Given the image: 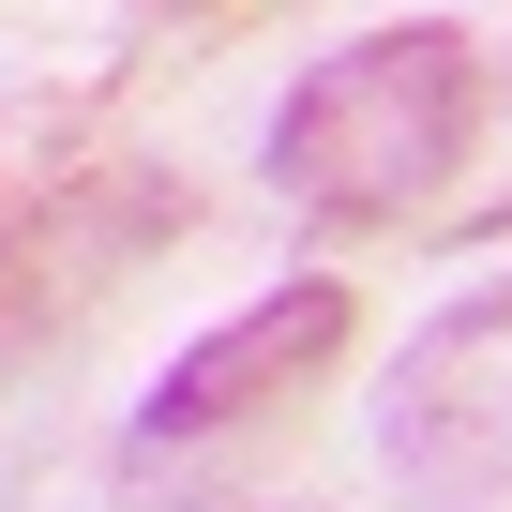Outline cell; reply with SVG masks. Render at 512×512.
I'll use <instances>...</instances> for the list:
<instances>
[{
  "instance_id": "cell-1",
  "label": "cell",
  "mask_w": 512,
  "mask_h": 512,
  "mask_svg": "<svg viewBox=\"0 0 512 512\" xmlns=\"http://www.w3.org/2000/svg\"><path fill=\"white\" fill-rule=\"evenodd\" d=\"M482 136V46L452 16H407V31H362L332 61L287 76L272 106V196L317 211V226H407Z\"/></svg>"
},
{
  "instance_id": "cell-2",
  "label": "cell",
  "mask_w": 512,
  "mask_h": 512,
  "mask_svg": "<svg viewBox=\"0 0 512 512\" xmlns=\"http://www.w3.org/2000/svg\"><path fill=\"white\" fill-rule=\"evenodd\" d=\"M377 467L422 497V512H482L512 497V272L437 302L377 392Z\"/></svg>"
},
{
  "instance_id": "cell-3",
  "label": "cell",
  "mask_w": 512,
  "mask_h": 512,
  "mask_svg": "<svg viewBox=\"0 0 512 512\" xmlns=\"http://www.w3.org/2000/svg\"><path fill=\"white\" fill-rule=\"evenodd\" d=\"M332 362H347V287H332V272H287L272 302H241L226 332H196V347L151 377V407H136V467L181 452V437H226V422H256V407H287V392H317Z\"/></svg>"
},
{
  "instance_id": "cell-4",
  "label": "cell",
  "mask_w": 512,
  "mask_h": 512,
  "mask_svg": "<svg viewBox=\"0 0 512 512\" xmlns=\"http://www.w3.org/2000/svg\"><path fill=\"white\" fill-rule=\"evenodd\" d=\"M166 226H181V181H151V166H121V181H106V196H76L61 226H31L16 256H0V377H16L31 347H61V332L136 272V256L166 241Z\"/></svg>"
}]
</instances>
